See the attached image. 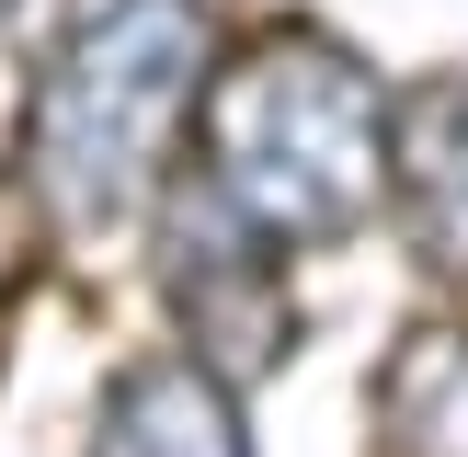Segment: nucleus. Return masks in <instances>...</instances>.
Masks as SVG:
<instances>
[{
  "label": "nucleus",
  "mask_w": 468,
  "mask_h": 457,
  "mask_svg": "<svg viewBox=\"0 0 468 457\" xmlns=\"http://www.w3.org/2000/svg\"><path fill=\"white\" fill-rule=\"evenodd\" d=\"M218 160H229L240 218H263V228H343L366 206V183H378V91L332 46H274L229 91Z\"/></svg>",
  "instance_id": "f257e3e1"
},
{
  "label": "nucleus",
  "mask_w": 468,
  "mask_h": 457,
  "mask_svg": "<svg viewBox=\"0 0 468 457\" xmlns=\"http://www.w3.org/2000/svg\"><path fill=\"white\" fill-rule=\"evenodd\" d=\"M183 80H195V12L183 0H137L103 35L69 58V80L46 91V183L69 206H126L149 183L160 137L183 114Z\"/></svg>",
  "instance_id": "f03ea898"
},
{
  "label": "nucleus",
  "mask_w": 468,
  "mask_h": 457,
  "mask_svg": "<svg viewBox=\"0 0 468 457\" xmlns=\"http://www.w3.org/2000/svg\"><path fill=\"white\" fill-rule=\"evenodd\" d=\"M103 457H240V434H229V400L206 377H137L126 400H114L103 423Z\"/></svg>",
  "instance_id": "7ed1b4c3"
},
{
  "label": "nucleus",
  "mask_w": 468,
  "mask_h": 457,
  "mask_svg": "<svg viewBox=\"0 0 468 457\" xmlns=\"http://www.w3.org/2000/svg\"><path fill=\"white\" fill-rule=\"evenodd\" d=\"M388 434H400V457H468V332L423 343V355L400 366Z\"/></svg>",
  "instance_id": "20e7f679"
},
{
  "label": "nucleus",
  "mask_w": 468,
  "mask_h": 457,
  "mask_svg": "<svg viewBox=\"0 0 468 457\" xmlns=\"http://www.w3.org/2000/svg\"><path fill=\"white\" fill-rule=\"evenodd\" d=\"M423 206H434V240L468 251V126H434L423 137Z\"/></svg>",
  "instance_id": "39448f33"
}]
</instances>
